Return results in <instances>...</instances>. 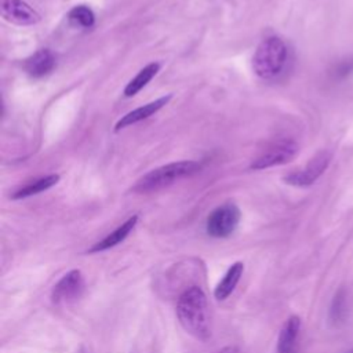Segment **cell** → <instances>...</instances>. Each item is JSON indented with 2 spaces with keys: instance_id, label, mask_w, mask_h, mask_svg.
I'll list each match as a JSON object with an SVG mask.
<instances>
[{
  "instance_id": "obj_4",
  "label": "cell",
  "mask_w": 353,
  "mask_h": 353,
  "mask_svg": "<svg viewBox=\"0 0 353 353\" xmlns=\"http://www.w3.org/2000/svg\"><path fill=\"white\" fill-rule=\"evenodd\" d=\"M240 210L233 203H225L210 212L205 221V232L211 237H229L239 226Z\"/></svg>"
},
{
  "instance_id": "obj_17",
  "label": "cell",
  "mask_w": 353,
  "mask_h": 353,
  "mask_svg": "<svg viewBox=\"0 0 353 353\" xmlns=\"http://www.w3.org/2000/svg\"><path fill=\"white\" fill-rule=\"evenodd\" d=\"M68 19L73 26L92 28L95 23V14L90 7L81 4V6L73 7L68 12Z\"/></svg>"
},
{
  "instance_id": "obj_16",
  "label": "cell",
  "mask_w": 353,
  "mask_h": 353,
  "mask_svg": "<svg viewBox=\"0 0 353 353\" xmlns=\"http://www.w3.org/2000/svg\"><path fill=\"white\" fill-rule=\"evenodd\" d=\"M347 316V294L346 290L343 287H341L332 301H331V306H330V320L332 324L339 325L346 320Z\"/></svg>"
},
{
  "instance_id": "obj_15",
  "label": "cell",
  "mask_w": 353,
  "mask_h": 353,
  "mask_svg": "<svg viewBox=\"0 0 353 353\" xmlns=\"http://www.w3.org/2000/svg\"><path fill=\"white\" fill-rule=\"evenodd\" d=\"M160 68H161V65H160L159 62H150V63H148L145 68H142V69L138 72V74L127 83L124 91H123L124 97L131 98V97H134L135 94H138V92L159 73Z\"/></svg>"
},
{
  "instance_id": "obj_8",
  "label": "cell",
  "mask_w": 353,
  "mask_h": 353,
  "mask_svg": "<svg viewBox=\"0 0 353 353\" xmlns=\"http://www.w3.org/2000/svg\"><path fill=\"white\" fill-rule=\"evenodd\" d=\"M1 15L15 25H34L40 21V14L23 0H1Z\"/></svg>"
},
{
  "instance_id": "obj_9",
  "label": "cell",
  "mask_w": 353,
  "mask_h": 353,
  "mask_svg": "<svg viewBox=\"0 0 353 353\" xmlns=\"http://www.w3.org/2000/svg\"><path fill=\"white\" fill-rule=\"evenodd\" d=\"M170 99H171V94H168V95H165V97H161V98H157V99H154V101H152V102H149V103H146V105H142V106H139V108H137V109L128 112L127 114H124V116L116 123L114 131H120V130H123V128H125V127H130V125H132V124H137V123H139V121H142V120H145V119L153 116V114L157 113L163 106H165V105L170 102Z\"/></svg>"
},
{
  "instance_id": "obj_10",
  "label": "cell",
  "mask_w": 353,
  "mask_h": 353,
  "mask_svg": "<svg viewBox=\"0 0 353 353\" xmlns=\"http://www.w3.org/2000/svg\"><path fill=\"white\" fill-rule=\"evenodd\" d=\"M57 61L54 54L48 48H41L25 59L23 69L30 77L40 79L51 73Z\"/></svg>"
},
{
  "instance_id": "obj_3",
  "label": "cell",
  "mask_w": 353,
  "mask_h": 353,
  "mask_svg": "<svg viewBox=\"0 0 353 353\" xmlns=\"http://www.w3.org/2000/svg\"><path fill=\"white\" fill-rule=\"evenodd\" d=\"M200 168H201V164L194 160L174 161L145 174L142 178L137 181V183L132 186L131 190L135 193L156 192L182 178L196 174Z\"/></svg>"
},
{
  "instance_id": "obj_14",
  "label": "cell",
  "mask_w": 353,
  "mask_h": 353,
  "mask_svg": "<svg viewBox=\"0 0 353 353\" xmlns=\"http://www.w3.org/2000/svg\"><path fill=\"white\" fill-rule=\"evenodd\" d=\"M59 182V175L58 174H50L46 176H41L39 179H34L29 183H26L25 186L19 188L17 192H14L11 194V199L14 200H19V199H26L34 194H39L44 190H48L50 188L55 186Z\"/></svg>"
},
{
  "instance_id": "obj_7",
  "label": "cell",
  "mask_w": 353,
  "mask_h": 353,
  "mask_svg": "<svg viewBox=\"0 0 353 353\" xmlns=\"http://www.w3.org/2000/svg\"><path fill=\"white\" fill-rule=\"evenodd\" d=\"M84 291V277L79 269L65 273L52 287L51 298L54 303H69L80 298Z\"/></svg>"
},
{
  "instance_id": "obj_1",
  "label": "cell",
  "mask_w": 353,
  "mask_h": 353,
  "mask_svg": "<svg viewBox=\"0 0 353 353\" xmlns=\"http://www.w3.org/2000/svg\"><path fill=\"white\" fill-rule=\"evenodd\" d=\"M176 317L181 327L193 338L205 342L211 338V316L204 291L192 285L176 301Z\"/></svg>"
},
{
  "instance_id": "obj_6",
  "label": "cell",
  "mask_w": 353,
  "mask_h": 353,
  "mask_svg": "<svg viewBox=\"0 0 353 353\" xmlns=\"http://www.w3.org/2000/svg\"><path fill=\"white\" fill-rule=\"evenodd\" d=\"M298 152H299V146L295 141L284 139V141L276 142L268 150H265L259 157H256L251 163L250 168L251 170H265V168H270L274 165L287 164L296 157Z\"/></svg>"
},
{
  "instance_id": "obj_19",
  "label": "cell",
  "mask_w": 353,
  "mask_h": 353,
  "mask_svg": "<svg viewBox=\"0 0 353 353\" xmlns=\"http://www.w3.org/2000/svg\"><path fill=\"white\" fill-rule=\"evenodd\" d=\"M218 353H239V350L234 346H228V347H223L222 350H219Z\"/></svg>"
},
{
  "instance_id": "obj_2",
  "label": "cell",
  "mask_w": 353,
  "mask_h": 353,
  "mask_svg": "<svg viewBox=\"0 0 353 353\" xmlns=\"http://www.w3.org/2000/svg\"><path fill=\"white\" fill-rule=\"evenodd\" d=\"M288 48L279 36L263 39L256 47L252 57V69L255 74L263 80L277 77L287 65Z\"/></svg>"
},
{
  "instance_id": "obj_20",
  "label": "cell",
  "mask_w": 353,
  "mask_h": 353,
  "mask_svg": "<svg viewBox=\"0 0 353 353\" xmlns=\"http://www.w3.org/2000/svg\"><path fill=\"white\" fill-rule=\"evenodd\" d=\"M346 353H353V349H350L349 352H346Z\"/></svg>"
},
{
  "instance_id": "obj_11",
  "label": "cell",
  "mask_w": 353,
  "mask_h": 353,
  "mask_svg": "<svg viewBox=\"0 0 353 353\" xmlns=\"http://www.w3.org/2000/svg\"><path fill=\"white\" fill-rule=\"evenodd\" d=\"M299 332L301 319L298 316H290L280 330L277 339V353H296Z\"/></svg>"
},
{
  "instance_id": "obj_5",
  "label": "cell",
  "mask_w": 353,
  "mask_h": 353,
  "mask_svg": "<svg viewBox=\"0 0 353 353\" xmlns=\"http://www.w3.org/2000/svg\"><path fill=\"white\" fill-rule=\"evenodd\" d=\"M332 160V153L327 149H323L317 152L307 163L305 167L291 171L287 174L283 181L288 185L298 186V188H306L313 185L328 168L330 163Z\"/></svg>"
},
{
  "instance_id": "obj_18",
  "label": "cell",
  "mask_w": 353,
  "mask_h": 353,
  "mask_svg": "<svg viewBox=\"0 0 353 353\" xmlns=\"http://www.w3.org/2000/svg\"><path fill=\"white\" fill-rule=\"evenodd\" d=\"M353 73V55L343 58L342 61H339L334 69H332V74L335 79L342 80L346 79L347 76H350Z\"/></svg>"
},
{
  "instance_id": "obj_12",
  "label": "cell",
  "mask_w": 353,
  "mask_h": 353,
  "mask_svg": "<svg viewBox=\"0 0 353 353\" xmlns=\"http://www.w3.org/2000/svg\"><path fill=\"white\" fill-rule=\"evenodd\" d=\"M137 222H138V215L130 216L125 222H123L120 226H117L113 232H110L108 236H105L101 241L95 243L88 250V252H101V251L109 250V248L116 247L117 244L123 243L127 239V236L132 232V229L135 228Z\"/></svg>"
},
{
  "instance_id": "obj_13",
  "label": "cell",
  "mask_w": 353,
  "mask_h": 353,
  "mask_svg": "<svg viewBox=\"0 0 353 353\" xmlns=\"http://www.w3.org/2000/svg\"><path fill=\"white\" fill-rule=\"evenodd\" d=\"M244 272V263L243 262H234L223 274V277L219 280L214 290V296L218 301H225L232 295L236 285L239 284L241 276Z\"/></svg>"
}]
</instances>
